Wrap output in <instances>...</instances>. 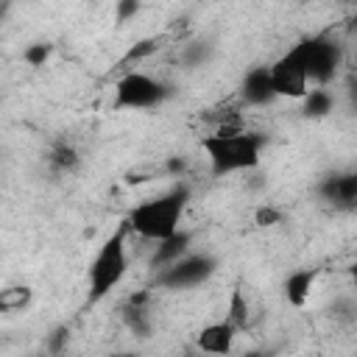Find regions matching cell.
<instances>
[{
	"label": "cell",
	"mask_w": 357,
	"mask_h": 357,
	"mask_svg": "<svg viewBox=\"0 0 357 357\" xmlns=\"http://www.w3.org/2000/svg\"><path fill=\"white\" fill-rule=\"evenodd\" d=\"M349 95H351V103H354V109H357V86H351V92H349Z\"/></svg>",
	"instance_id": "obj_26"
},
{
	"label": "cell",
	"mask_w": 357,
	"mask_h": 357,
	"mask_svg": "<svg viewBox=\"0 0 357 357\" xmlns=\"http://www.w3.org/2000/svg\"><path fill=\"white\" fill-rule=\"evenodd\" d=\"M298 3H301V0H298Z\"/></svg>",
	"instance_id": "obj_28"
},
{
	"label": "cell",
	"mask_w": 357,
	"mask_h": 357,
	"mask_svg": "<svg viewBox=\"0 0 357 357\" xmlns=\"http://www.w3.org/2000/svg\"><path fill=\"white\" fill-rule=\"evenodd\" d=\"M318 195L329 201L332 206H354L357 204V167L321 178Z\"/></svg>",
	"instance_id": "obj_9"
},
{
	"label": "cell",
	"mask_w": 357,
	"mask_h": 357,
	"mask_svg": "<svg viewBox=\"0 0 357 357\" xmlns=\"http://www.w3.org/2000/svg\"><path fill=\"white\" fill-rule=\"evenodd\" d=\"M268 137L245 131L240 123H220L212 134L201 137V151L209 159L215 176H229L240 170H254L259 165Z\"/></svg>",
	"instance_id": "obj_1"
},
{
	"label": "cell",
	"mask_w": 357,
	"mask_h": 357,
	"mask_svg": "<svg viewBox=\"0 0 357 357\" xmlns=\"http://www.w3.org/2000/svg\"><path fill=\"white\" fill-rule=\"evenodd\" d=\"M159 50V42L156 39H139L137 45H131L128 50H126V56L120 59V64H137V61H142V59H148V56H153Z\"/></svg>",
	"instance_id": "obj_19"
},
{
	"label": "cell",
	"mask_w": 357,
	"mask_h": 357,
	"mask_svg": "<svg viewBox=\"0 0 357 357\" xmlns=\"http://www.w3.org/2000/svg\"><path fill=\"white\" fill-rule=\"evenodd\" d=\"M346 31H349V33H357V11L346 20Z\"/></svg>",
	"instance_id": "obj_24"
},
{
	"label": "cell",
	"mask_w": 357,
	"mask_h": 357,
	"mask_svg": "<svg viewBox=\"0 0 357 357\" xmlns=\"http://www.w3.org/2000/svg\"><path fill=\"white\" fill-rule=\"evenodd\" d=\"M351 3H354V11H357V0H351Z\"/></svg>",
	"instance_id": "obj_27"
},
{
	"label": "cell",
	"mask_w": 357,
	"mask_h": 357,
	"mask_svg": "<svg viewBox=\"0 0 357 357\" xmlns=\"http://www.w3.org/2000/svg\"><path fill=\"white\" fill-rule=\"evenodd\" d=\"M304 45H307V73H310V81L315 86H326L337 70H340V61H343V50L335 39H329L326 33H318V36H304Z\"/></svg>",
	"instance_id": "obj_7"
},
{
	"label": "cell",
	"mask_w": 357,
	"mask_h": 357,
	"mask_svg": "<svg viewBox=\"0 0 357 357\" xmlns=\"http://www.w3.org/2000/svg\"><path fill=\"white\" fill-rule=\"evenodd\" d=\"M128 223L123 220L98 248L95 259L89 262V271H86V284H89V301L98 304L103 301L126 276L128 271Z\"/></svg>",
	"instance_id": "obj_3"
},
{
	"label": "cell",
	"mask_w": 357,
	"mask_h": 357,
	"mask_svg": "<svg viewBox=\"0 0 357 357\" xmlns=\"http://www.w3.org/2000/svg\"><path fill=\"white\" fill-rule=\"evenodd\" d=\"M271 81L276 98H290L301 100L310 92V73H307V45L298 39L290 50H284L273 64H271Z\"/></svg>",
	"instance_id": "obj_5"
},
{
	"label": "cell",
	"mask_w": 357,
	"mask_h": 357,
	"mask_svg": "<svg viewBox=\"0 0 357 357\" xmlns=\"http://www.w3.org/2000/svg\"><path fill=\"white\" fill-rule=\"evenodd\" d=\"M33 301V290L28 284H17V287H6L0 293V310L3 312H22L28 310V304Z\"/></svg>",
	"instance_id": "obj_14"
},
{
	"label": "cell",
	"mask_w": 357,
	"mask_h": 357,
	"mask_svg": "<svg viewBox=\"0 0 357 357\" xmlns=\"http://www.w3.org/2000/svg\"><path fill=\"white\" fill-rule=\"evenodd\" d=\"M226 318L234 321L237 329H245L248 326V301H245V296H243L240 287L231 290V301H229V315Z\"/></svg>",
	"instance_id": "obj_17"
},
{
	"label": "cell",
	"mask_w": 357,
	"mask_h": 357,
	"mask_svg": "<svg viewBox=\"0 0 357 357\" xmlns=\"http://www.w3.org/2000/svg\"><path fill=\"white\" fill-rule=\"evenodd\" d=\"M165 170H167L170 176H181V173L187 170V162H184L181 156H170V159L165 162Z\"/></svg>",
	"instance_id": "obj_23"
},
{
	"label": "cell",
	"mask_w": 357,
	"mask_h": 357,
	"mask_svg": "<svg viewBox=\"0 0 357 357\" xmlns=\"http://www.w3.org/2000/svg\"><path fill=\"white\" fill-rule=\"evenodd\" d=\"M349 279H351V284H354V290H357V262L349 265Z\"/></svg>",
	"instance_id": "obj_25"
},
{
	"label": "cell",
	"mask_w": 357,
	"mask_h": 357,
	"mask_svg": "<svg viewBox=\"0 0 357 357\" xmlns=\"http://www.w3.org/2000/svg\"><path fill=\"white\" fill-rule=\"evenodd\" d=\"M318 279V268H298V271H290L287 279H284V298L290 307H304L310 293H312V284Z\"/></svg>",
	"instance_id": "obj_11"
},
{
	"label": "cell",
	"mask_w": 357,
	"mask_h": 357,
	"mask_svg": "<svg viewBox=\"0 0 357 357\" xmlns=\"http://www.w3.org/2000/svg\"><path fill=\"white\" fill-rule=\"evenodd\" d=\"M237 326L234 321L223 318V321H212L206 326H201L195 332V346L206 354H229L234 349V337H237Z\"/></svg>",
	"instance_id": "obj_8"
},
{
	"label": "cell",
	"mask_w": 357,
	"mask_h": 357,
	"mask_svg": "<svg viewBox=\"0 0 357 357\" xmlns=\"http://www.w3.org/2000/svg\"><path fill=\"white\" fill-rule=\"evenodd\" d=\"M240 98L248 106H268L273 103V81H271V67H251L240 84Z\"/></svg>",
	"instance_id": "obj_10"
},
{
	"label": "cell",
	"mask_w": 357,
	"mask_h": 357,
	"mask_svg": "<svg viewBox=\"0 0 357 357\" xmlns=\"http://www.w3.org/2000/svg\"><path fill=\"white\" fill-rule=\"evenodd\" d=\"M254 223H257V226H276V223H282V212H279L276 206L265 204V206H259V209L254 212Z\"/></svg>",
	"instance_id": "obj_22"
},
{
	"label": "cell",
	"mask_w": 357,
	"mask_h": 357,
	"mask_svg": "<svg viewBox=\"0 0 357 357\" xmlns=\"http://www.w3.org/2000/svg\"><path fill=\"white\" fill-rule=\"evenodd\" d=\"M190 204V187L181 181L176 187H170L167 192L156 195V198H148L142 204H137L126 223L134 234H139L142 240H167L173 237L178 229H181V218H184V209Z\"/></svg>",
	"instance_id": "obj_2"
},
{
	"label": "cell",
	"mask_w": 357,
	"mask_h": 357,
	"mask_svg": "<svg viewBox=\"0 0 357 357\" xmlns=\"http://www.w3.org/2000/svg\"><path fill=\"white\" fill-rule=\"evenodd\" d=\"M123 318H126V326H128L137 337H148V335H151V315H148V307H145V304H131V301H126Z\"/></svg>",
	"instance_id": "obj_15"
},
{
	"label": "cell",
	"mask_w": 357,
	"mask_h": 357,
	"mask_svg": "<svg viewBox=\"0 0 357 357\" xmlns=\"http://www.w3.org/2000/svg\"><path fill=\"white\" fill-rule=\"evenodd\" d=\"M139 6H142V0H117V3H114V20H117V22L134 20V17L139 14Z\"/></svg>",
	"instance_id": "obj_20"
},
{
	"label": "cell",
	"mask_w": 357,
	"mask_h": 357,
	"mask_svg": "<svg viewBox=\"0 0 357 357\" xmlns=\"http://www.w3.org/2000/svg\"><path fill=\"white\" fill-rule=\"evenodd\" d=\"M53 56V45L50 42H31L25 50H22V61L28 67H45Z\"/></svg>",
	"instance_id": "obj_18"
},
{
	"label": "cell",
	"mask_w": 357,
	"mask_h": 357,
	"mask_svg": "<svg viewBox=\"0 0 357 357\" xmlns=\"http://www.w3.org/2000/svg\"><path fill=\"white\" fill-rule=\"evenodd\" d=\"M190 240H192V234L184 231V229H178V231H176L173 237H167V240H159V243H156V251H153V257H151V265H153V268H165V265L176 262L178 257H184V254L190 251Z\"/></svg>",
	"instance_id": "obj_12"
},
{
	"label": "cell",
	"mask_w": 357,
	"mask_h": 357,
	"mask_svg": "<svg viewBox=\"0 0 357 357\" xmlns=\"http://www.w3.org/2000/svg\"><path fill=\"white\" fill-rule=\"evenodd\" d=\"M181 59H184V64L195 67V64H201V61H206V59H209V45H206V42H192Z\"/></svg>",
	"instance_id": "obj_21"
},
{
	"label": "cell",
	"mask_w": 357,
	"mask_h": 357,
	"mask_svg": "<svg viewBox=\"0 0 357 357\" xmlns=\"http://www.w3.org/2000/svg\"><path fill=\"white\" fill-rule=\"evenodd\" d=\"M173 95V89L142 73V70H128L126 75L117 78L114 84V100H112V109L117 112H139V109H156L162 106L167 98Z\"/></svg>",
	"instance_id": "obj_4"
},
{
	"label": "cell",
	"mask_w": 357,
	"mask_h": 357,
	"mask_svg": "<svg viewBox=\"0 0 357 357\" xmlns=\"http://www.w3.org/2000/svg\"><path fill=\"white\" fill-rule=\"evenodd\" d=\"M218 271V259L209 257V254H184L178 257L176 262L159 268L156 279H153V287H162V290H187V287H198L204 284L206 279H212Z\"/></svg>",
	"instance_id": "obj_6"
},
{
	"label": "cell",
	"mask_w": 357,
	"mask_h": 357,
	"mask_svg": "<svg viewBox=\"0 0 357 357\" xmlns=\"http://www.w3.org/2000/svg\"><path fill=\"white\" fill-rule=\"evenodd\" d=\"M301 112L307 114V117H326L332 109H335V98H332V92L326 89V86H315V89H310L304 98H301Z\"/></svg>",
	"instance_id": "obj_13"
},
{
	"label": "cell",
	"mask_w": 357,
	"mask_h": 357,
	"mask_svg": "<svg viewBox=\"0 0 357 357\" xmlns=\"http://www.w3.org/2000/svg\"><path fill=\"white\" fill-rule=\"evenodd\" d=\"M50 165H53L56 170H61V173H70V170L78 165V153H75V148L67 145V142H59V145L50 151Z\"/></svg>",
	"instance_id": "obj_16"
}]
</instances>
